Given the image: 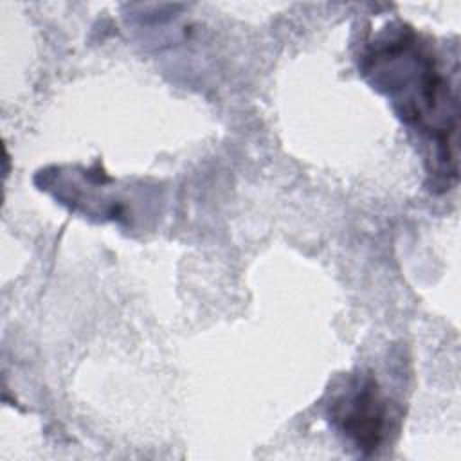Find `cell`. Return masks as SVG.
<instances>
[{
	"instance_id": "obj_2",
	"label": "cell",
	"mask_w": 461,
	"mask_h": 461,
	"mask_svg": "<svg viewBox=\"0 0 461 461\" xmlns=\"http://www.w3.org/2000/svg\"><path fill=\"white\" fill-rule=\"evenodd\" d=\"M330 416L337 430L362 452H375L387 438L389 405L371 376L349 380L331 400Z\"/></svg>"
},
{
	"instance_id": "obj_1",
	"label": "cell",
	"mask_w": 461,
	"mask_h": 461,
	"mask_svg": "<svg viewBox=\"0 0 461 461\" xmlns=\"http://www.w3.org/2000/svg\"><path fill=\"white\" fill-rule=\"evenodd\" d=\"M362 70L403 122L429 137L436 167L456 176V95L430 45L411 27H385L364 50Z\"/></svg>"
}]
</instances>
